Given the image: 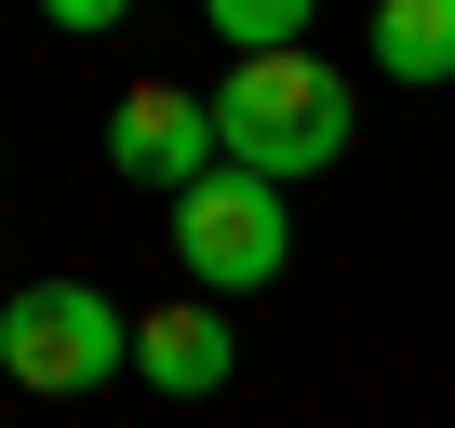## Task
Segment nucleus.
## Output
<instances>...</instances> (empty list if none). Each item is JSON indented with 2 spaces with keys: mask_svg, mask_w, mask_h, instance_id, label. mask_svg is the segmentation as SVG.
Segmentation results:
<instances>
[{
  "mask_svg": "<svg viewBox=\"0 0 455 428\" xmlns=\"http://www.w3.org/2000/svg\"><path fill=\"white\" fill-rule=\"evenodd\" d=\"M214 134H228V161H242V174L295 187V174H335V161H348L362 107H348V81L295 41V54H242V67L214 81Z\"/></svg>",
  "mask_w": 455,
  "mask_h": 428,
  "instance_id": "1",
  "label": "nucleus"
},
{
  "mask_svg": "<svg viewBox=\"0 0 455 428\" xmlns=\"http://www.w3.org/2000/svg\"><path fill=\"white\" fill-rule=\"evenodd\" d=\"M134 361V308H108L94 281H28L14 308H0V375L41 388V401H81Z\"/></svg>",
  "mask_w": 455,
  "mask_h": 428,
  "instance_id": "2",
  "label": "nucleus"
},
{
  "mask_svg": "<svg viewBox=\"0 0 455 428\" xmlns=\"http://www.w3.org/2000/svg\"><path fill=\"white\" fill-rule=\"evenodd\" d=\"M282 255H295V214H282L268 174L214 161V174L174 201V268H188L201 295H255V281H282Z\"/></svg>",
  "mask_w": 455,
  "mask_h": 428,
  "instance_id": "3",
  "label": "nucleus"
},
{
  "mask_svg": "<svg viewBox=\"0 0 455 428\" xmlns=\"http://www.w3.org/2000/svg\"><path fill=\"white\" fill-rule=\"evenodd\" d=\"M108 161L134 174V187H161V201H188L214 161H228V134H214V94H174V81H134L121 107H108Z\"/></svg>",
  "mask_w": 455,
  "mask_h": 428,
  "instance_id": "4",
  "label": "nucleus"
},
{
  "mask_svg": "<svg viewBox=\"0 0 455 428\" xmlns=\"http://www.w3.org/2000/svg\"><path fill=\"white\" fill-rule=\"evenodd\" d=\"M134 375H148L161 401H201V388H228V375H242V335H228V308H214V295L148 308V321H134Z\"/></svg>",
  "mask_w": 455,
  "mask_h": 428,
  "instance_id": "5",
  "label": "nucleus"
},
{
  "mask_svg": "<svg viewBox=\"0 0 455 428\" xmlns=\"http://www.w3.org/2000/svg\"><path fill=\"white\" fill-rule=\"evenodd\" d=\"M375 67L388 81H455V0H375Z\"/></svg>",
  "mask_w": 455,
  "mask_h": 428,
  "instance_id": "6",
  "label": "nucleus"
},
{
  "mask_svg": "<svg viewBox=\"0 0 455 428\" xmlns=\"http://www.w3.org/2000/svg\"><path fill=\"white\" fill-rule=\"evenodd\" d=\"M201 14H214V41H228V54H295L322 0H201Z\"/></svg>",
  "mask_w": 455,
  "mask_h": 428,
  "instance_id": "7",
  "label": "nucleus"
},
{
  "mask_svg": "<svg viewBox=\"0 0 455 428\" xmlns=\"http://www.w3.org/2000/svg\"><path fill=\"white\" fill-rule=\"evenodd\" d=\"M41 14H54V28H68V41H108V28H121V14H134V0H41Z\"/></svg>",
  "mask_w": 455,
  "mask_h": 428,
  "instance_id": "8",
  "label": "nucleus"
}]
</instances>
